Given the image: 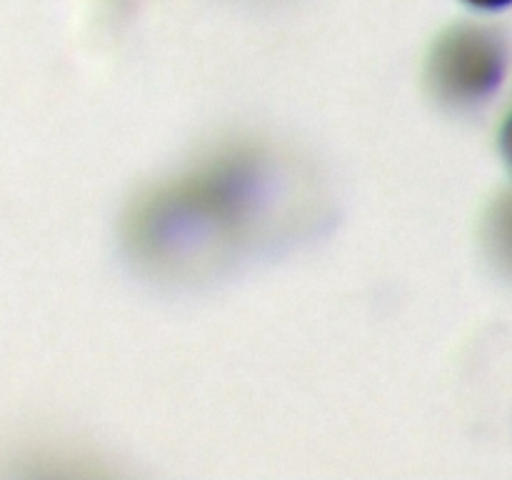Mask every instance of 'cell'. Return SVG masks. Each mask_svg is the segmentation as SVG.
<instances>
[{
  "instance_id": "1",
  "label": "cell",
  "mask_w": 512,
  "mask_h": 480,
  "mask_svg": "<svg viewBox=\"0 0 512 480\" xmlns=\"http://www.w3.org/2000/svg\"><path fill=\"white\" fill-rule=\"evenodd\" d=\"M508 70V43L488 25L463 23L445 30L428 60V85L450 108H470L500 88Z\"/></svg>"
},
{
  "instance_id": "3",
  "label": "cell",
  "mask_w": 512,
  "mask_h": 480,
  "mask_svg": "<svg viewBox=\"0 0 512 480\" xmlns=\"http://www.w3.org/2000/svg\"><path fill=\"white\" fill-rule=\"evenodd\" d=\"M500 153H503L505 165L512 173V113L505 118L503 130H500Z\"/></svg>"
},
{
  "instance_id": "2",
  "label": "cell",
  "mask_w": 512,
  "mask_h": 480,
  "mask_svg": "<svg viewBox=\"0 0 512 480\" xmlns=\"http://www.w3.org/2000/svg\"><path fill=\"white\" fill-rule=\"evenodd\" d=\"M488 248L493 258L512 273V195H505L490 213Z\"/></svg>"
},
{
  "instance_id": "4",
  "label": "cell",
  "mask_w": 512,
  "mask_h": 480,
  "mask_svg": "<svg viewBox=\"0 0 512 480\" xmlns=\"http://www.w3.org/2000/svg\"><path fill=\"white\" fill-rule=\"evenodd\" d=\"M465 3L478 10H503L512 5V0H465Z\"/></svg>"
}]
</instances>
